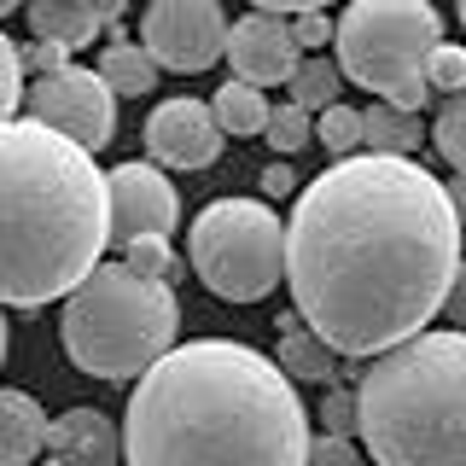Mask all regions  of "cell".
<instances>
[{
    "mask_svg": "<svg viewBox=\"0 0 466 466\" xmlns=\"http://www.w3.org/2000/svg\"><path fill=\"white\" fill-rule=\"evenodd\" d=\"M123 268H135L140 280H164V274L175 268L169 239H135V245H123Z\"/></svg>",
    "mask_w": 466,
    "mask_h": 466,
    "instance_id": "26",
    "label": "cell"
},
{
    "mask_svg": "<svg viewBox=\"0 0 466 466\" xmlns=\"http://www.w3.org/2000/svg\"><path fill=\"white\" fill-rule=\"evenodd\" d=\"M116 12H123V0H94V18H99V24H111Z\"/></svg>",
    "mask_w": 466,
    "mask_h": 466,
    "instance_id": "35",
    "label": "cell"
},
{
    "mask_svg": "<svg viewBox=\"0 0 466 466\" xmlns=\"http://www.w3.org/2000/svg\"><path fill=\"white\" fill-rule=\"evenodd\" d=\"M320 426L327 437H356V390H327V402H320Z\"/></svg>",
    "mask_w": 466,
    "mask_h": 466,
    "instance_id": "27",
    "label": "cell"
},
{
    "mask_svg": "<svg viewBox=\"0 0 466 466\" xmlns=\"http://www.w3.org/2000/svg\"><path fill=\"white\" fill-rule=\"evenodd\" d=\"M268 18H303V12H327V0H251Z\"/></svg>",
    "mask_w": 466,
    "mask_h": 466,
    "instance_id": "31",
    "label": "cell"
},
{
    "mask_svg": "<svg viewBox=\"0 0 466 466\" xmlns=\"http://www.w3.org/2000/svg\"><path fill=\"white\" fill-rule=\"evenodd\" d=\"M82 6H94V0H82Z\"/></svg>",
    "mask_w": 466,
    "mask_h": 466,
    "instance_id": "39",
    "label": "cell"
},
{
    "mask_svg": "<svg viewBox=\"0 0 466 466\" xmlns=\"http://www.w3.org/2000/svg\"><path fill=\"white\" fill-rule=\"evenodd\" d=\"M111 245L106 169L41 123H0V309L70 298Z\"/></svg>",
    "mask_w": 466,
    "mask_h": 466,
    "instance_id": "3",
    "label": "cell"
},
{
    "mask_svg": "<svg viewBox=\"0 0 466 466\" xmlns=\"http://www.w3.org/2000/svg\"><path fill=\"white\" fill-rule=\"evenodd\" d=\"M47 455L53 466H123V431L99 408H65L47 420Z\"/></svg>",
    "mask_w": 466,
    "mask_h": 466,
    "instance_id": "13",
    "label": "cell"
},
{
    "mask_svg": "<svg viewBox=\"0 0 466 466\" xmlns=\"http://www.w3.org/2000/svg\"><path fill=\"white\" fill-rule=\"evenodd\" d=\"M140 47L152 53L157 70L198 76L222 65L228 53V12L222 0H152L140 18Z\"/></svg>",
    "mask_w": 466,
    "mask_h": 466,
    "instance_id": "9",
    "label": "cell"
},
{
    "mask_svg": "<svg viewBox=\"0 0 466 466\" xmlns=\"http://www.w3.org/2000/svg\"><path fill=\"white\" fill-rule=\"evenodd\" d=\"M262 135H268V146H274L280 157H291V152H303V146H315V116L298 111V106L286 99V106L268 111V128H262Z\"/></svg>",
    "mask_w": 466,
    "mask_h": 466,
    "instance_id": "23",
    "label": "cell"
},
{
    "mask_svg": "<svg viewBox=\"0 0 466 466\" xmlns=\"http://www.w3.org/2000/svg\"><path fill=\"white\" fill-rule=\"evenodd\" d=\"M455 12H461V29H466V0H455Z\"/></svg>",
    "mask_w": 466,
    "mask_h": 466,
    "instance_id": "38",
    "label": "cell"
},
{
    "mask_svg": "<svg viewBox=\"0 0 466 466\" xmlns=\"http://www.w3.org/2000/svg\"><path fill=\"white\" fill-rule=\"evenodd\" d=\"M426 87L431 94H449V99L466 94V47H449L443 41V47L426 58Z\"/></svg>",
    "mask_w": 466,
    "mask_h": 466,
    "instance_id": "24",
    "label": "cell"
},
{
    "mask_svg": "<svg viewBox=\"0 0 466 466\" xmlns=\"http://www.w3.org/2000/svg\"><path fill=\"white\" fill-rule=\"evenodd\" d=\"M222 128L204 99H164L146 116V152L164 169H210L222 157Z\"/></svg>",
    "mask_w": 466,
    "mask_h": 466,
    "instance_id": "11",
    "label": "cell"
},
{
    "mask_svg": "<svg viewBox=\"0 0 466 466\" xmlns=\"http://www.w3.org/2000/svg\"><path fill=\"white\" fill-rule=\"evenodd\" d=\"M18 6H24V0H0V24H6V18H12Z\"/></svg>",
    "mask_w": 466,
    "mask_h": 466,
    "instance_id": "36",
    "label": "cell"
},
{
    "mask_svg": "<svg viewBox=\"0 0 466 466\" xmlns=\"http://www.w3.org/2000/svg\"><path fill=\"white\" fill-rule=\"evenodd\" d=\"M181 303L169 280H140L123 262H99L65 298L58 339L87 379H140L175 350Z\"/></svg>",
    "mask_w": 466,
    "mask_h": 466,
    "instance_id": "5",
    "label": "cell"
},
{
    "mask_svg": "<svg viewBox=\"0 0 466 466\" xmlns=\"http://www.w3.org/2000/svg\"><path fill=\"white\" fill-rule=\"evenodd\" d=\"M291 87V106L298 111H309V116H320L327 106H339V94H344V76H339V65H327V58H303L298 65V76L286 82Z\"/></svg>",
    "mask_w": 466,
    "mask_h": 466,
    "instance_id": "20",
    "label": "cell"
},
{
    "mask_svg": "<svg viewBox=\"0 0 466 466\" xmlns=\"http://www.w3.org/2000/svg\"><path fill=\"white\" fill-rule=\"evenodd\" d=\"M24 111H29V123L65 135L82 152H106L116 135V94L99 82V70H82V65L35 76L24 87Z\"/></svg>",
    "mask_w": 466,
    "mask_h": 466,
    "instance_id": "8",
    "label": "cell"
},
{
    "mask_svg": "<svg viewBox=\"0 0 466 466\" xmlns=\"http://www.w3.org/2000/svg\"><path fill=\"white\" fill-rule=\"evenodd\" d=\"M257 187H262L268 198H291V193H298V175H291V164H268Z\"/></svg>",
    "mask_w": 466,
    "mask_h": 466,
    "instance_id": "32",
    "label": "cell"
},
{
    "mask_svg": "<svg viewBox=\"0 0 466 466\" xmlns=\"http://www.w3.org/2000/svg\"><path fill=\"white\" fill-rule=\"evenodd\" d=\"M18 106H24V58H18V41L0 29V123H12Z\"/></svg>",
    "mask_w": 466,
    "mask_h": 466,
    "instance_id": "25",
    "label": "cell"
},
{
    "mask_svg": "<svg viewBox=\"0 0 466 466\" xmlns=\"http://www.w3.org/2000/svg\"><path fill=\"white\" fill-rule=\"evenodd\" d=\"M99 82H106L116 99H140V94H157V65L140 41H128V35L111 29V47L99 53Z\"/></svg>",
    "mask_w": 466,
    "mask_h": 466,
    "instance_id": "17",
    "label": "cell"
},
{
    "mask_svg": "<svg viewBox=\"0 0 466 466\" xmlns=\"http://www.w3.org/2000/svg\"><path fill=\"white\" fill-rule=\"evenodd\" d=\"M24 12H29L35 41H58L65 53L87 47V41L106 29V24L94 18V6H82V0H24Z\"/></svg>",
    "mask_w": 466,
    "mask_h": 466,
    "instance_id": "16",
    "label": "cell"
},
{
    "mask_svg": "<svg viewBox=\"0 0 466 466\" xmlns=\"http://www.w3.org/2000/svg\"><path fill=\"white\" fill-rule=\"evenodd\" d=\"M106 210H111V239L135 245V239H169L181 222V198H175L169 175L157 164H116L106 175Z\"/></svg>",
    "mask_w": 466,
    "mask_h": 466,
    "instance_id": "10",
    "label": "cell"
},
{
    "mask_svg": "<svg viewBox=\"0 0 466 466\" xmlns=\"http://www.w3.org/2000/svg\"><path fill=\"white\" fill-rule=\"evenodd\" d=\"M187 257L222 303H262L286 274V228L262 198H216L193 216Z\"/></svg>",
    "mask_w": 466,
    "mask_h": 466,
    "instance_id": "7",
    "label": "cell"
},
{
    "mask_svg": "<svg viewBox=\"0 0 466 466\" xmlns=\"http://www.w3.org/2000/svg\"><path fill=\"white\" fill-rule=\"evenodd\" d=\"M18 58H24V70H35V76H53V70H65V65H70V53L58 47V41H29Z\"/></svg>",
    "mask_w": 466,
    "mask_h": 466,
    "instance_id": "30",
    "label": "cell"
},
{
    "mask_svg": "<svg viewBox=\"0 0 466 466\" xmlns=\"http://www.w3.org/2000/svg\"><path fill=\"white\" fill-rule=\"evenodd\" d=\"M443 193H449V204H455V216L466 222V175H455V181H443Z\"/></svg>",
    "mask_w": 466,
    "mask_h": 466,
    "instance_id": "34",
    "label": "cell"
},
{
    "mask_svg": "<svg viewBox=\"0 0 466 466\" xmlns=\"http://www.w3.org/2000/svg\"><path fill=\"white\" fill-rule=\"evenodd\" d=\"M274 327H280V356H274V368L286 379H303V385H332V379H339V356H332L298 315H280Z\"/></svg>",
    "mask_w": 466,
    "mask_h": 466,
    "instance_id": "15",
    "label": "cell"
},
{
    "mask_svg": "<svg viewBox=\"0 0 466 466\" xmlns=\"http://www.w3.org/2000/svg\"><path fill=\"white\" fill-rule=\"evenodd\" d=\"M228 65L233 82H251V87H274L291 82L303 65L298 41H291V18H268V12H251V18L228 24Z\"/></svg>",
    "mask_w": 466,
    "mask_h": 466,
    "instance_id": "12",
    "label": "cell"
},
{
    "mask_svg": "<svg viewBox=\"0 0 466 466\" xmlns=\"http://www.w3.org/2000/svg\"><path fill=\"white\" fill-rule=\"evenodd\" d=\"M303 466H361V449L344 443V437H309V455H303Z\"/></svg>",
    "mask_w": 466,
    "mask_h": 466,
    "instance_id": "28",
    "label": "cell"
},
{
    "mask_svg": "<svg viewBox=\"0 0 466 466\" xmlns=\"http://www.w3.org/2000/svg\"><path fill=\"white\" fill-rule=\"evenodd\" d=\"M437 47H443V18L431 0H350L344 18L332 24L339 76L408 116L431 106L426 58Z\"/></svg>",
    "mask_w": 466,
    "mask_h": 466,
    "instance_id": "6",
    "label": "cell"
},
{
    "mask_svg": "<svg viewBox=\"0 0 466 466\" xmlns=\"http://www.w3.org/2000/svg\"><path fill=\"white\" fill-rule=\"evenodd\" d=\"M443 315L455 320V332H466V262L455 268V280H449V298H443Z\"/></svg>",
    "mask_w": 466,
    "mask_h": 466,
    "instance_id": "33",
    "label": "cell"
},
{
    "mask_svg": "<svg viewBox=\"0 0 466 466\" xmlns=\"http://www.w3.org/2000/svg\"><path fill=\"white\" fill-rule=\"evenodd\" d=\"M455 268L461 216L414 157H339L286 222L291 315L350 361L420 339Z\"/></svg>",
    "mask_w": 466,
    "mask_h": 466,
    "instance_id": "1",
    "label": "cell"
},
{
    "mask_svg": "<svg viewBox=\"0 0 466 466\" xmlns=\"http://www.w3.org/2000/svg\"><path fill=\"white\" fill-rule=\"evenodd\" d=\"M315 146H327L332 157H356L361 152V111L327 106V111L315 116Z\"/></svg>",
    "mask_w": 466,
    "mask_h": 466,
    "instance_id": "22",
    "label": "cell"
},
{
    "mask_svg": "<svg viewBox=\"0 0 466 466\" xmlns=\"http://www.w3.org/2000/svg\"><path fill=\"white\" fill-rule=\"evenodd\" d=\"M47 449V414L29 390L0 385V466H29Z\"/></svg>",
    "mask_w": 466,
    "mask_h": 466,
    "instance_id": "14",
    "label": "cell"
},
{
    "mask_svg": "<svg viewBox=\"0 0 466 466\" xmlns=\"http://www.w3.org/2000/svg\"><path fill=\"white\" fill-rule=\"evenodd\" d=\"M0 361H6V309H0Z\"/></svg>",
    "mask_w": 466,
    "mask_h": 466,
    "instance_id": "37",
    "label": "cell"
},
{
    "mask_svg": "<svg viewBox=\"0 0 466 466\" xmlns=\"http://www.w3.org/2000/svg\"><path fill=\"white\" fill-rule=\"evenodd\" d=\"M361 146H368V157H414L420 152V116L379 99V106L361 111Z\"/></svg>",
    "mask_w": 466,
    "mask_h": 466,
    "instance_id": "18",
    "label": "cell"
},
{
    "mask_svg": "<svg viewBox=\"0 0 466 466\" xmlns=\"http://www.w3.org/2000/svg\"><path fill=\"white\" fill-rule=\"evenodd\" d=\"M210 111H216V128L222 135H233V140H245V135H262L268 128V94L262 87H251V82H222L216 87V99H210Z\"/></svg>",
    "mask_w": 466,
    "mask_h": 466,
    "instance_id": "19",
    "label": "cell"
},
{
    "mask_svg": "<svg viewBox=\"0 0 466 466\" xmlns=\"http://www.w3.org/2000/svg\"><path fill=\"white\" fill-rule=\"evenodd\" d=\"M291 41H298V53H315V47H327V41H332V24H327V12H303V18H291Z\"/></svg>",
    "mask_w": 466,
    "mask_h": 466,
    "instance_id": "29",
    "label": "cell"
},
{
    "mask_svg": "<svg viewBox=\"0 0 466 466\" xmlns=\"http://www.w3.org/2000/svg\"><path fill=\"white\" fill-rule=\"evenodd\" d=\"M356 437L373 466H466V332H420L361 368Z\"/></svg>",
    "mask_w": 466,
    "mask_h": 466,
    "instance_id": "4",
    "label": "cell"
},
{
    "mask_svg": "<svg viewBox=\"0 0 466 466\" xmlns=\"http://www.w3.org/2000/svg\"><path fill=\"white\" fill-rule=\"evenodd\" d=\"M431 146H437V157H443L455 175H466V94H455L443 111H437V123H431Z\"/></svg>",
    "mask_w": 466,
    "mask_h": 466,
    "instance_id": "21",
    "label": "cell"
},
{
    "mask_svg": "<svg viewBox=\"0 0 466 466\" xmlns=\"http://www.w3.org/2000/svg\"><path fill=\"white\" fill-rule=\"evenodd\" d=\"M309 414L298 385L251 344L193 339L135 379L123 466H303Z\"/></svg>",
    "mask_w": 466,
    "mask_h": 466,
    "instance_id": "2",
    "label": "cell"
}]
</instances>
